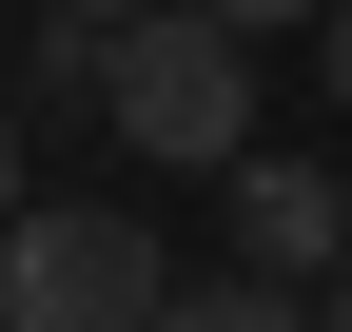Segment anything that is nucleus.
Masks as SVG:
<instances>
[{
    "instance_id": "423d86ee",
    "label": "nucleus",
    "mask_w": 352,
    "mask_h": 332,
    "mask_svg": "<svg viewBox=\"0 0 352 332\" xmlns=\"http://www.w3.org/2000/svg\"><path fill=\"white\" fill-rule=\"evenodd\" d=\"M196 20H235V39H274V20H314V0H196Z\"/></svg>"
},
{
    "instance_id": "f257e3e1",
    "label": "nucleus",
    "mask_w": 352,
    "mask_h": 332,
    "mask_svg": "<svg viewBox=\"0 0 352 332\" xmlns=\"http://www.w3.org/2000/svg\"><path fill=\"white\" fill-rule=\"evenodd\" d=\"M98 117L157 156V176H235L254 156V39L196 20V0H138V20L98 39Z\"/></svg>"
},
{
    "instance_id": "1a4fd4ad",
    "label": "nucleus",
    "mask_w": 352,
    "mask_h": 332,
    "mask_svg": "<svg viewBox=\"0 0 352 332\" xmlns=\"http://www.w3.org/2000/svg\"><path fill=\"white\" fill-rule=\"evenodd\" d=\"M333 117H352V0H333Z\"/></svg>"
},
{
    "instance_id": "7ed1b4c3",
    "label": "nucleus",
    "mask_w": 352,
    "mask_h": 332,
    "mask_svg": "<svg viewBox=\"0 0 352 332\" xmlns=\"http://www.w3.org/2000/svg\"><path fill=\"white\" fill-rule=\"evenodd\" d=\"M235 274H274V294H333L352 274V195L314 156H235Z\"/></svg>"
},
{
    "instance_id": "20e7f679",
    "label": "nucleus",
    "mask_w": 352,
    "mask_h": 332,
    "mask_svg": "<svg viewBox=\"0 0 352 332\" xmlns=\"http://www.w3.org/2000/svg\"><path fill=\"white\" fill-rule=\"evenodd\" d=\"M157 332H314V294H274V274H196V294H157Z\"/></svg>"
},
{
    "instance_id": "9d476101",
    "label": "nucleus",
    "mask_w": 352,
    "mask_h": 332,
    "mask_svg": "<svg viewBox=\"0 0 352 332\" xmlns=\"http://www.w3.org/2000/svg\"><path fill=\"white\" fill-rule=\"evenodd\" d=\"M314 332H352V274H333V294H314Z\"/></svg>"
},
{
    "instance_id": "f03ea898",
    "label": "nucleus",
    "mask_w": 352,
    "mask_h": 332,
    "mask_svg": "<svg viewBox=\"0 0 352 332\" xmlns=\"http://www.w3.org/2000/svg\"><path fill=\"white\" fill-rule=\"evenodd\" d=\"M176 254L157 215H118V195H20V235H0V332H157Z\"/></svg>"
},
{
    "instance_id": "6e6552de",
    "label": "nucleus",
    "mask_w": 352,
    "mask_h": 332,
    "mask_svg": "<svg viewBox=\"0 0 352 332\" xmlns=\"http://www.w3.org/2000/svg\"><path fill=\"white\" fill-rule=\"evenodd\" d=\"M39 20H78V39H118V20H138V0H39Z\"/></svg>"
},
{
    "instance_id": "39448f33",
    "label": "nucleus",
    "mask_w": 352,
    "mask_h": 332,
    "mask_svg": "<svg viewBox=\"0 0 352 332\" xmlns=\"http://www.w3.org/2000/svg\"><path fill=\"white\" fill-rule=\"evenodd\" d=\"M20 117H98V39H78V20L20 39Z\"/></svg>"
},
{
    "instance_id": "0eeeda50",
    "label": "nucleus",
    "mask_w": 352,
    "mask_h": 332,
    "mask_svg": "<svg viewBox=\"0 0 352 332\" xmlns=\"http://www.w3.org/2000/svg\"><path fill=\"white\" fill-rule=\"evenodd\" d=\"M20 195H39V176H20V98H0V235H20Z\"/></svg>"
}]
</instances>
